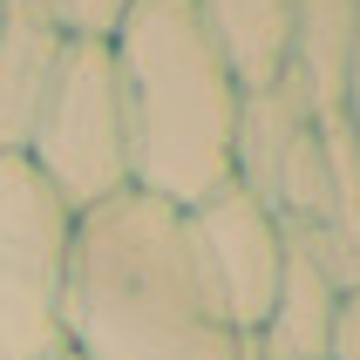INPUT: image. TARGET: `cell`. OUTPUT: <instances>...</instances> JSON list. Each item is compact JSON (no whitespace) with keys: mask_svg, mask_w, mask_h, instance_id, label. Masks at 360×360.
<instances>
[{"mask_svg":"<svg viewBox=\"0 0 360 360\" xmlns=\"http://www.w3.org/2000/svg\"><path fill=\"white\" fill-rule=\"evenodd\" d=\"M313 136H320V122H313V109L300 102V89L285 75L272 82V89H245L238 96V129H231V184L252 191V198L272 211L292 157H300Z\"/></svg>","mask_w":360,"mask_h":360,"instance_id":"ba28073f","label":"cell"},{"mask_svg":"<svg viewBox=\"0 0 360 360\" xmlns=\"http://www.w3.org/2000/svg\"><path fill=\"white\" fill-rule=\"evenodd\" d=\"M184 224H191V252H198V265H204V279H211V292H218L231 333L252 340L265 326V313H272V292H279V272H285L279 218L252 191L224 184L198 211H184Z\"/></svg>","mask_w":360,"mask_h":360,"instance_id":"5b68a950","label":"cell"},{"mask_svg":"<svg viewBox=\"0 0 360 360\" xmlns=\"http://www.w3.org/2000/svg\"><path fill=\"white\" fill-rule=\"evenodd\" d=\"M20 157L34 163V177L75 218L129 191V122H122L116 55L102 41H68L61 48V68L41 96V116L27 129Z\"/></svg>","mask_w":360,"mask_h":360,"instance_id":"3957f363","label":"cell"},{"mask_svg":"<svg viewBox=\"0 0 360 360\" xmlns=\"http://www.w3.org/2000/svg\"><path fill=\"white\" fill-rule=\"evenodd\" d=\"M279 231H285V272L252 347H259V360H320L347 285L333 272V259L313 245V231H292V224H279Z\"/></svg>","mask_w":360,"mask_h":360,"instance_id":"8992f818","label":"cell"},{"mask_svg":"<svg viewBox=\"0 0 360 360\" xmlns=\"http://www.w3.org/2000/svg\"><path fill=\"white\" fill-rule=\"evenodd\" d=\"M61 360H75V354H61Z\"/></svg>","mask_w":360,"mask_h":360,"instance_id":"5bb4252c","label":"cell"},{"mask_svg":"<svg viewBox=\"0 0 360 360\" xmlns=\"http://www.w3.org/2000/svg\"><path fill=\"white\" fill-rule=\"evenodd\" d=\"M129 122V191L198 211L231 184L238 82L211 48L191 0H136L109 41Z\"/></svg>","mask_w":360,"mask_h":360,"instance_id":"7a4b0ae2","label":"cell"},{"mask_svg":"<svg viewBox=\"0 0 360 360\" xmlns=\"http://www.w3.org/2000/svg\"><path fill=\"white\" fill-rule=\"evenodd\" d=\"M320 360H360V292H340V313H333V333H326Z\"/></svg>","mask_w":360,"mask_h":360,"instance_id":"7c38bea8","label":"cell"},{"mask_svg":"<svg viewBox=\"0 0 360 360\" xmlns=\"http://www.w3.org/2000/svg\"><path fill=\"white\" fill-rule=\"evenodd\" d=\"M61 326L75 360H238L245 347L191 252L184 211L143 191L75 218Z\"/></svg>","mask_w":360,"mask_h":360,"instance_id":"6da1fadb","label":"cell"},{"mask_svg":"<svg viewBox=\"0 0 360 360\" xmlns=\"http://www.w3.org/2000/svg\"><path fill=\"white\" fill-rule=\"evenodd\" d=\"M354 48H360V0H300V7H292L285 82L300 89L313 122H340Z\"/></svg>","mask_w":360,"mask_h":360,"instance_id":"9c48e42d","label":"cell"},{"mask_svg":"<svg viewBox=\"0 0 360 360\" xmlns=\"http://www.w3.org/2000/svg\"><path fill=\"white\" fill-rule=\"evenodd\" d=\"M129 7L136 0H48V14L61 20V34L68 41H116V27L129 20Z\"/></svg>","mask_w":360,"mask_h":360,"instance_id":"8fae6325","label":"cell"},{"mask_svg":"<svg viewBox=\"0 0 360 360\" xmlns=\"http://www.w3.org/2000/svg\"><path fill=\"white\" fill-rule=\"evenodd\" d=\"M340 122H347V136H354V150H360V48H354V68H347V102H340Z\"/></svg>","mask_w":360,"mask_h":360,"instance_id":"4fadbf2b","label":"cell"},{"mask_svg":"<svg viewBox=\"0 0 360 360\" xmlns=\"http://www.w3.org/2000/svg\"><path fill=\"white\" fill-rule=\"evenodd\" d=\"M191 7L238 89H272L285 75V41H292L300 0H191Z\"/></svg>","mask_w":360,"mask_h":360,"instance_id":"30bf717a","label":"cell"},{"mask_svg":"<svg viewBox=\"0 0 360 360\" xmlns=\"http://www.w3.org/2000/svg\"><path fill=\"white\" fill-rule=\"evenodd\" d=\"M68 245L75 211L34 177L27 157H0V360L68 354Z\"/></svg>","mask_w":360,"mask_h":360,"instance_id":"277c9868","label":"cell"},{"mask_svg":"<svg viewBox=\"0 0 360 360\" xmlns=\"http://www.w3.org/2000/svg\"><path fill=\"white\" fill-rule=\"evenodd\" d=\"M61 20L48 0H0V157L27 150V129L41 116V96L61 68Z\"/></svg>","mask_w":360,"mask_h":360,"instance_id":"52a82bcc","label":"cell"}]
</instances>
